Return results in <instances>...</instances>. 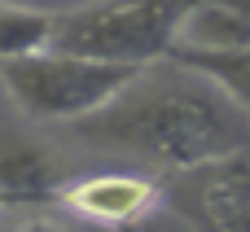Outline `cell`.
Returning a JSON list of instances; mask_svg holds the SVG:
<instances>
[{"mask_svg":"<svg viewBox=\"0 0 250 232\" xmlns=\"http://www.w3.org/2000/svg\"><path fill=\"white\" fill-rule=\"evenodd\" d=\"M70 127L83 145L141 158L158 171L193 167L250 145V110L211 75L176 57L145 61L97 114Z\"/></svg>","mask_w":250,"mask_h":232,"instance_id":"6da1fadb","label":"cell"},{"mask_svg":"<svg viewBox=\"0 0 250 232\" xmlns=\"http://www.w3.org/2000/svg\"><path fill=\"white\" fill-rule=\"evenodd\" d=\"M141 66L70 53L57 44L0 57V88L35 123H79L97 114Z\"/></svg>","mask_w":250,"mask_h":232,"instance_id":"7a4b0ae2","label":"cell"},{"mask_svg":"<svg viewBox=\"0 0 250 232\" xmlns=\"http://www.w3.org/2000/svg\"><path fill=\"white\" fill-rule=\"evenodd\" d=\"M193 0H88L57 13L53 44L105 61L145 66L171 53Z\"/></svg>","mask_w":250,"mask_h":232,"instance_id":"3957f363","label":"cell"},{"mask_svg":"<svg viewBox=\"0 0 250 232\" xmlns=\"http://www.w3.org/2000/svg\"><path fill=\"white\" fill-rule=\"evenodd\" d=\"M158 197L193 228L250 232V145L167 171Z\"/></svg>","mask_w":250,"mask_h":232,"instance_id":"277c9868","label":"cell"},{"mask_svg":"<svg viewBox=\"0 0 250 232\" xmlns=\"http://www.w3.org/2000/svg\"><path fill=\"white\" fill-rule=\"evenodd\" d=\"M62 202L92 224H123V219L145 215L163 197H158V184L136 171H97L83 180H66Z\"/></svg>","mask_w":250,"mask_h":232,"instance_id":"5b68a950","label":"cell"},{"mask_svg":"<svg viewBox=\"0 0 250 232\" xmlns=\"http://www.w3.org/2000/svg\"><path fill=\"white\" fill-rule=\"evenodd\" d=\"M62 189H66V175L44 145L26 136L0 140V206L62 202Z\"/></svg>","mask_w":250,"mask_h":232,"instance_id":"8992f818","label":"cell"},{"mask_svg":"<svg viewBox=\"0 0 250 232\" xmlns=\"http://www.w3.org/2000/svg\"><path fill=\"white\" fill-rule=\"evenodd\" d=\"M167 57L211 75L237 105L250 110V44H237V48H185V44H176Z\"/></svg>","mask_w":250,"mask_h":232,"instance_id":"52a82bcc","label":"cell"},{"mask_svg":"<svg viewBox=\"0 0 250 232\" xmlns=\"http://www.w3.org/2000/svg\"><path fill=\"white\" fill-rule=\"evenodd\" d=\"M53 31H57V13L53 9L0 0V57H18V53L44 48V44H53Z\"/></svg>","mask_w":250,"mask_h":232,"instance_id":"ba28073f","label":"cell"}]
</instances>
